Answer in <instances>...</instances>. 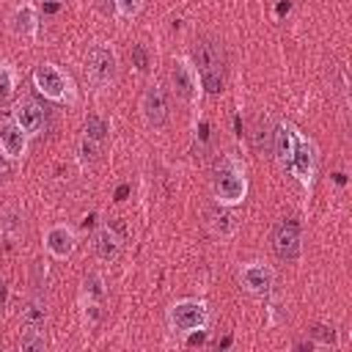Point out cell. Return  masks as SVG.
<instances>
[{
    "mask_svg": "<svg viewBox=\"0 0 352 352\" xmlns=\"http://www.w3.org/2000/svg\"><path fill=\"white\" fill-rule=\"evenodd\" d=\"M168 324L179 336H190L195 330H206L209 324V308L201 300H179L168 308Z\"/></svg>",
    "mask_w": 352,
    "mask_h": 352,
    "instance_id": "obj_5",
    "label": "cell"
},
{
    "mask_svg": "<svg viewBox=\"0 0 352 352\" xmlns=\"http://www.w3.org/2000/svg\"><path fill=\"white\" fill-rule=\"evenodd\" d=\"M3 297H6V283L0 280V302H3Z\"/></svg>",
    "mask_w": 352,
    "mask_h": 352,
    "instance_id": "obj_27",
    "label": "cell"
},
{
    "mask_svg": "<svg viewBox=\"0 0 352 352\" xmlns=\"http://www.w3.org/2000/svg\"><path fill=\"white\" fill-rule=\"evenodd\" d=\"M190 63H192V69L198 74L201 91L214 96V94H220L226 88V58H223L220 41H214L209 36L195 38L192 52H190Z\"/></svg>",
    "mask_w": 352,
    "mask_h": 352,
    "instance_id": "obj_2",
    "label": "cell"
},
{
    "mask_svg": "<svg viewBox=\"0 0 352 352\" xmlns=\"http://www.w3.org/2000/svg\"><path fill=\"white\" fill-rule=\"evenodd\" d=\"M96 151H99V143H94V140H88V138L82 135V140H80V154H82V160H94Z\"/></svg>",
    "mask_w": 352,
    "mask_h": 352,
    "instance_id": "obj_25",
    "label": "cell"
},
{
    "mask_svg": "<svg viewBox=\"0 0 352 352\" xmlns=\"http://www.w3.org/2000/svg\"><path fill=\"white\" fill-rule=\"evenodd\" d=\"M272 250L280 261H300L302 256V236L300 223L294 217H283L272 228Z\"/></svg>",
    "mask_w": 352,
    "mask_h": 352,
    "instance_id": "obj_7",
    "label": "cell"
},
{
    "mask_svg": "<svg viewBox=\"0 0 352 352\" xmlns=\"http://www.w3.org/2000/svg\"><path fill=\"white\" fill-rule=\"evenodd\" d=\"M113 6H116V14H118V16L132 19V16L143 8V0H113Z\"/></svg>",
    "mask_w": 352,
    "mask_h": 352,
    "instance_id": "obj_24",
    "label": "cell"
},
{
    "mask_svg": "<svg viewBox=\"0 0 352 352\" xmlns=\"http://www.w3.org/2000/svg\"><path fill=\"white\" fill-rule=\"evenodd\" d=\"M94 250H96V256H99L102 261H113V258L121 253V239H118V234H116L110 226L99 228L96 236H94Z\"/></svg>",
    "mask_w": 352,
    "mask_h": 352,
    "instance_id": "obj_15",
    "label": "cell"
},
{
    "mask_svg": "<svg viewBox=\"0 0 352 352\" xmlns=\"http://www.w3.org/2000/svg\"><path fill=\"white\" fill-rule=\"evenodd\" d=\"M50 3H60V0H50Z\"/></svg>",
    "mask_w": 352,
    "mask_h": 352,
    "instance_id": "obj_28",
    "label": "cell"
},
{
    "mask_svg": "<svg viewBox=\"0 0 352 352\" xmlns=\"http://www.w3.org/2000/svg\"><path fill=\"white\" fill-rule=\"evenodd\" d=\"M19 349H22V352H44V349H47V338H44V333L28 327V330L22 333V338H19Z\"/></svg>",
    "mask_w": 352,
    "mask_h": 352,
    "instance_id": "obj_20",
    "label": "cell"
},
{
    "mask_svg": "<svg viewBox=\"0 0 352 352\" xmlns=\"http://www.w3.org/2000/svg\"><path fill=\"white\" fill-rule=\"evenodd\" d=\"M14 88H16V72H14V66L11 63H0V102L3 99H8L11 94H14Z\"/></svg>",
    "mask_w": 352,
    "mask_h": 352,
    "instance_id": "obj_21",
    "label": "cell"
},
{
    "mask_svg": "<svg viewBox=\"0 0 352 352\" xmlns=\"http://www.w3.org/2000/svg\"><path fill=\"white\" fill-rule=\"evenodd\" d=\"M104 297V278H102V272H88L85 278H82V300H88V302H99Z\"/></svg>",
    "mask_w": 352,
    "mask_h": 352,
    "instance_id": "obj_17",
    "label": "cell"
},
{
    "mask_svg": "<svg viewBox=\"0 0 352 352\" xmlns=\"http://www.w3.org/2000/svg\"><path fill=\"white\" fill-rule=\"evenodd\" d=\"M140 116L148 126H165L170 118V102H168V91L160 82H151L143 96H140Z\"/></svg>",
    "mask_w": 352,
    "mask_h": 352,
    "instance_id": "obj_8",
    "label": "cell"
},
{
    "mask_svg": "<svg viewBox=\"0 0 352 352\" xmlns=\"http://www.w3.org/2000/svg\"><path fill=\"white\" fill-rule=\"evenodd\" d=\"M272 151H275L278 165L283 170H289L292 176H297L302 187L314 184L316 148L292 121H278V126L272 129Z\"/></svg>",
    "mask_w": 352,
    "mask_h": 352,
    "instance_id": "obj_1",
    "label": "cell"
},
{
    "mask_svg": "<svg viewBox=\"0 0 352 352\" xmlns=\"http://www.w3.org/2000/svg\"><path fill=\"white\" fill-rule=\"evenodd\" d=\"M74 245H77L74 228L66 226V223H55L44 234V248H47V253L52 258H69L74 253Z\"/></svg>",
    "mask_w": 352,
    "mask_h": 352,
    "instance_id": "obj_12",
    "label": "cell"
},
{
    "mask_svg": "<svg viewBox=\"0 0 352 352\" xmlns=\"http://www.w3.org/2000/svg\"><path fill=\"white\" fill-rule=\"evenodd\" d=\"M11 116H14V124L28 135V138H33V135H41V129H44V107L36 102V99H19L16 104H14V110H11Z\"/></svg>",
    "mask_w": 352,
    "mask_h": 352,
    "instance_id": "obj_10",
    "label": "cell"
},
{
    "mask_svg": "<svg viewBox=\"0 0 352 352\" xmlns=\"http://www.w3.org/2000/svg\"><path fill=\"white\" fill-rule=\"evenodd\" d=\"M308 336H311V341H314L316 346H330V344H336V330H333V327H324V324H314V327L308 330Z\"/></svg>",
    "mask_w": 352,
    "mask_h": 352,
    "instance_id": "obj_22",
    "label": "cell"
},
{
    "mask_svg": "<svg viewBox=\"0 0 352 352\" xmlns=\"http://www.w3.org/2000/svg\"><path fill=\"white\" fill-rule=\"evenodd\" d=\"M85 74L96 88H110L116 82V74H118V60H116L113 47L94 44L85 52Z\"/></svg>",
    "mask_w": 352,
    "mask_h": 352,
    "instance_id": "obj_6",
    "label": "cell"
},
{
    "mask_svg": "<svg viewBox=\"0 0 352 352\" xmlns=\"http://www.w3.org/2000/svg\"><path fill=\"white\" fill-rule=\"evenodd\" d=\"M8 173V157L6 154H0V179Z\"/></svg>",
    "mask_w": 352,
    "mask_h": 352,
    "instance_id": "obj_26",
    "label": "cell"
},
{
    "mask_svg": "<svg viewBox=\"0 0 352 352\" xmlns=\"http://www.w3.org/2000/svg\"><path fill=\"white\" fill-rule=\"evenodd\" d=\"M212 192H214V201L220 206H236V204L245 201V195H248V179H245L242 168L231 157H223L217 162Z\"/></svg>",
    "mask_w": 352,
    "mask_h": 352,
    "instance_id": "obj_3",
    "label": "cell"
},
{
    "mask_svg": "<svg viewBox=\"0 0 352 352\" xmlns=\"http://www.w3.org/2000/svg\"><path fill=\"white\" fill-rule=\"evenodd\" d=\"M47 322V302L41 297H33L25 308H22V324L30 330H41Z\"/></svg>",
    "mask_w": 352,
    "mask_h": 352,
    "instance_id": "obj_16",
    "label": "cell"
},
{
    "mask_svg": "<svg viewBox=\"0 0 352 352\" xmlns=\"http://www.w3.org/2000/svg\"><path fill=\"white\" fill-rule=\"evenodd\" d=\"M170 82H173V91H176V96L182 102L195 104L201 99V82H198V74H195V69H192V63L187 58H176L173 60Z\"/></svg>",
    "mask_w": 352,
    "mask_h": 352,
    "instance_id": "obj_9",
    "label": "cell"
},
{
    "mask_svg": "<svg viewBox=\"0 0 352 352\" xmlns=\"http://www.w3.org/2000/svg\"><path fill=\"white\" fill-rule=\"evenodd\" d=\"M0 151L8 160H19L28 151V135L14 124V118L0 124Z\"/></svg>",
    "mask_w": 352,
    "mask_h": 352,
    "instance_id": "obj_13",
    "label": "cell"
},
{
    "mask_svg": "<svg viewBox=\"0 0 352 352\" xmlns=\"http://www.w3.org/2000/svg\"><path fill=\"white\" fill-rule=\"evenodd\" d=\"M209 226H212V231H214L217 236H228L236 223H234V214H231V212L214 209V212H209Z\"/></svg>",
    "mask_w": 352,
    "mask_h": 352,
    "instance_id": "obj_19",
    "label": "cell"
},
{
    "mask_svg": "<svg viewBox=\"0 0 352 352\" xmlns=\"http://www.w3.org/2000/svg\"><path fill=\"white\" fill-rule=\"evenodd\" d=\"M33 88L50 99V102H60V104H74L77 91L74 82L66 72H60L55 63H38L33 69Z\"/></svg>",
    "mask_w": 352,
    "mask_h": 352,
    "instance_id": "obj_4",
    "label": "cell"
},
{
    "mask_svg": "<svg viewBox=\"0 0 352 352\" xmlns=\"http://www.w3.org/2000/svg\"><path fill=\"white\" fill-rule=\"evenodd\" d=\"M107 132H110V124L102 118V116H96V113H91L88 118H85V138L88 140H94V143H104V138H107Z\"/></svg>",
    "mask_w": 352,
    "mask_h": 352,
    "instance_id": "obj_18",
    "label": "cell"
},
{
    "mask_svg": "<svg viewBox=\"0 0 352 352\" xmlns=\"http://www.w3.org/2000/svg\"><path fill=\"white\" fill-rule=\"evenodd\" d=\"M239 283L245 292L250 294H267L275 283V272L270 264H261V261H250L239 270Z\"/></svg>",
    "mask_w": 352,
    "mask_h": 352,
    "instance_id": "obj_11",
    "label": "cell"
},
{
    "mask_svg": "<svg viewBox=\"0 0 352 352\" xmlns=\"http://www.w3.org/2000/svg\"><path fill=\"white\" fill-rule=\"evenodd\" d=\"M129 60H132L135 72H140V74L148 72V50H146L143 44H132V50H129Z\"/></svg>",
    "mask_w": 352,
    "mask_h": 352,
    "instance_id": "obj_23",
    "label": "cell"
},
{
    "mask_svg": "<svg viewBox=\"0 0 352 352\" xmlns=\"http://www.w3.org/2000/svg\"><path fill=\"white\" fill-rule=\"evenodd\" d=\"M11 30L16 36H22V38H36V33H38V11H36V6H30V3L16 6L14 14H11Z\"/></svg>",
    "mask_w": 352,
    "mask_h": 352,
    "instance_id": "obj_14",
    "label": "cell"
}]
</instances>
